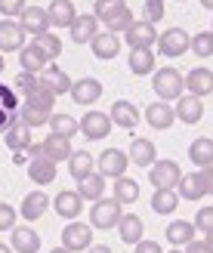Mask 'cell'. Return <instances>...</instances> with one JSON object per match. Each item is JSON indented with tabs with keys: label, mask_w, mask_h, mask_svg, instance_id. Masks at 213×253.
Returning <instances> with one entry per match:
<instances>
[{
	"label": "cell",
	"mask_w": 213,
	"mask_h": 253,
	"mask_svg": "<svg viewBox=\"0 0 213 253\" xmlns=\"http://www.w3.org/2000/svg\"><path fill=\"white\" fill-rule=\"evenodd\" d=\"M127 6L124 0H96V6H93V16L99 19V22H108L111 16H118V12Z\"/></svg>",
	"instance_id": "obj_41"
},
{
	"label": "cell",
	"mask_w": 213,
	"mask_h": 253,
	"mask_svg": "<svg viewBox=\"0 0 213 253\" xmlns=\"http://www.w3.org/2000/svg\"><path fill=\"white\" fill-rule=\"evenodd\" d=\"M90 49H93L96 59H115L121 53V37L111 34V31H99L90 41Z\"/></svg>",
	"instance_id": "obj_18"
},
{
	"label": "cell",
	"mask_w": 213,
	"mask_h": 253,
	"mask_svg": "<svg viewBox=\"0 0 213 253\" xmlns=\"http://www.w3.org/2000/svg\"><path fill=\"white\" fill-rule=\"evenodd\" d=\"M12 250L16 253H37L41 250V235L28 225H12Z\"/></svg>",
	"instance_id": "obj_22"
},
{
	"label": "cell",
	"mask_w": 213,
	"mask_h": 253,
	"mask_svg": "<svg viewBox=\"0 0 213 253\" xmlns=\"http://www.w3.org/2000/svg\"><path fill=\"white\" fill-rule=\"evenodd\" d=\"M93 167H96V158L90 155V151H71V158H68V173L74 176V179L90 176Z\"/></svg>",
	"instance_id": "obj_35"
},
{
	"label": "cell",
	"mask_w": 213,
	"mask_h": 253,
	"mask_svg": "<svg viewBox=\"0 0 213 253\" xmlns=\"http://www.w3.org/2000/svg\"><path fill=\"white\" fill-rule=\"evenodd\" d=\"M111 198H115L118 204H133V201H139V182L130 179V176H121V179H115V185H111Z\"/></svg>",
	"instance_id": "obj_32"
},
{
	"label": "cell",
	"mask_w": 213,
	"mask_h": 253,
	"mask_svg": "<svg viewBox=\"0 0 213 253\" xmlns=\"http://www.w3.org/2000/svg\"><path fill=\"white\" fill-rule=\"evenodd\" d=\"M19 62H22V71H31V74H41V71L49 65L46 56L34 46V41H31V43H25V46L19 49Z\"/></svg>",
	"instance_id": "obj_30"
},
{
	"label": "cell",
	"mask_w": 213,
	"mask_h": 253,
	"mask_svg": "<svg viewBox=\"0 0 213 253\" xmlns=\"http://www.w3.org/2000/svg\"><path fill=\"white\" fill-rule=\"evenodd\" d=\"M41 148H43V158H49L53 164H59V161H68L71 158V139H65V136H56V133H49L43 142H41Z\"/></svg>",
	"instance_id": "obj_19"
},
{
	"label": "cell",
	"mask_w": 213,
	"mask_h": 253,
	"mask_svg": "<svg viewBox=\"0 0 213 253\" xmlns=\"http://www.w3.org/2000/svg\"><path fill=\"white\" fill-rule=\"evenodd\" d=\"M164 238H167L173 247H185L189 241H195V225H192V222H185V219H173V222L167 225Z\"/></svg>",
	"instance_id": "obj_31"
},
{
	"label": "cell",
	"mask_w": 213,
	"mask_h": 253,
	"mask_svg": "<svg viewBox=\"0 0 213 253\" xmlns=\"http://www.w3.org/2000/svg\"><path fill=\"white\" fill-rule=\"evenodd\" d=\"M182 81H185V90H189L192 96H198V99H204V96L213 93V71L210 68H192Z\"/></svg>",
	"instance_id": "obj_15"
},
{
	"label": "cell",
	"mask_w": 213,
	"mask_h": 253,
	"mask_svg": "<svg viewBox=\"0 0 213 253\" xmlns=\"http://www.w3.org/2000/svg\"><path fill=\"white\" fill-rule=\"evenodd\" d=\"M49 130H53L56 136H65V139H71V136H78L81 130H78V121H74L71 115H49Z\"/></svg>",
	"instance_id": "obj_38"
},
{
	"label": "cell",
	"mask_w": 213,
	"mask_h": 253,
	"mask_svg": "<svg viewBox=\"0 0 213 253\" xmlns=\"http://www.w3.org/2000/svg\"><path fill=\"white\" fill-rule=\"evenodd\" d=\"M127 158H130V164H136V167H152V164L158 161L155 142H152V139H139V136H136L133 142H130Z\"/></svg>",
	"instance_id": "obj_17"
},
{
	"label": "cell",
	"mask_w": 213,
	"mask_h": 253,
	"mask_svg": "<svg viewBox=\"0 0 213 253\" xmlns=\"http://www.w3.org/2000/svg\"><path fill=\"white\" fill-rule=\"evenodd\" d=\"M90 244H93V225L71 219L65 229H62V247H65V250H71V253H84Z\"/></svg>",
	"instance_id": "obj_4"
},
{
	"label": "cell",
	"mask_w": 213,
	"mask_h": 253,
	"mask_svg": "<svg viewBox=\"0 0 213 253\" xmlns=\"http://www.w3.org/2000/svg\"><path fill=\"white\" fill-rule=\"evenodd\" d=\"M0 71H3V53H0Z\"/></svg>",
	"instance_id": "obj_57"
},
{
	"label": "cell",
	"mask_w": 213,
	"mask_h": 253,
	"mask_svg": "<svg viewBox=\"0 0 213 253\" xmlns=\"http://www.w3.org/2000/svg\"><path fill=\"white\" fill-rule=\"evenodd\" d=\"M49 115H53V111H43V108H37V105H31V102H25L22 105V111H19V121L25 124V126H43L46 121H49Z\"/></svg>",
	"instance_id": "obj_39"
},
{
	"label": "cell",
	"mask_w": 213,
	"mask_h": 253,
	"mask_svg": "<svg viewBox=\"0 0 213 253\" xmlns=\"http://www.w3.org/2000/svg\"><path fill=\"white\" fill-rule=\"evenodd\" d=\"M46 16H49V25H53V28H71L78 9H74L71 0H53V3L46 6Z\"/></svg>",
	"instance_id": "obj_20"
},
{
	"label": "cell",
	"mask_w": 213,
	"mask_h": 253,
	"mask_svg": "<svg viewBox=\"0 0 213 253\" xmlns=\"http://www.w3.org/2000/svg\"><path fill=\"white\" fill-rule=\"evenodd\" d=\"M130 71L136 74V78L152 74L155 71V53L152 49H130Z\"/></svg>",
	"instance_id": "obj_36"
},
{
	"label": "cell",
	"mask_w": 213,
	"mask_h": 253,
	"mask_svg": "<svg viewBox=\"0 0 213 253\" xmlns=\"http://www.w3.org/2000/svg\"><path fill=\"white\" fill-rule=\"evenodd\" d=\"M189 161L195 164V167H210L213 164V139H207V136L195 139V142L189 145Z\"/></svg>",
	"instance_id": "obj_34"
},
{
	"label": "cell",
	"mask_w": 213,
	"mask_h": 253,
	"mask_svg": "<svg viewBox=\"0 0 213 253\" xmlns=\"http://www.w3.org/2000/svg\"><path fill=\"white\" fill-rule=\"evenodd\" d=\"M68 31H71V41L74 43H90L93 37L99 34V19L93 16V12H78Z\"/></svg>",
	"instance_id": "obj_12"
},
{
	"label": "cell",
	"mask_w": 213,
	"mask_h": 253,
	"mask_svg": "<svg viewBox=\"0 0 213 253\" xmlns=\"http://www.w3.org/2000/svg\"><path fill=\"white\" fill-rule=\"evenodd\" d=\"M28 6L25 0H0V12H3L6 19H12V16H19V12Z\"/></svg>",
	"instance_id": "obj_48"
},
{
	"label": "cell",
	"mask_w": 213,
	"mask_h": 253,
	"mask_svg": "<svg viewBox=\"0 0 213 253\" xmlns=\"http://www.w3.org/2000/svg\"><path fill=\"white\" fill-rule=\"evenodd\" d=\"M16 216H19V213L12 210V204H0V232H12Z\"/></svg>",
	"instance_id": "obj_47"
},
{
	"label": "cell",
	"mask_w": 213,
	"mask_h": 253,
	"mask_svg": "<svg viewBox=\"0 0 213 253\" xmlns=\"http://www.w3.org/2000/svg\"><path fill=\"white\" fill-rule=\"evenodd\" d=\"M111 126H121V130H133L136 124H139V108L127 99H118L115 105H111Z\"/></svg>",
	"instance_id": "obj_16"
},
{
	"label": "cell",
	"mask_w": 213,
	"mask_h": 253,
	"mask_svg": "<svg viewBox=\"0 0 213 253\" xmlns=\"http://www.w3.org/2000/svg\"><path fill=\"white\" fill-rule=\"evenodd\" d=\"M3 142H6V148L12 151V155H16V151H25V148L31 145V126H25L22 121H16L3 133Z\"/></svg>",
	"instance_id": "obj_29"
},
{
	"label": "cell",
	"mask_w": 213,
	"mask_h": 253,
	"mask_svg": "<svg viewBox=\"0 0 213 253\" xmlns=\"http://www.w3.org/2000/svg\"><path fill=\"white\" fill-rule=\"evenodd\" d=\"M0 253H12V247L9 244H0Z\"/></svg>",
	"instance_id": "obj_56"
},
{
	"label": "cell",
	"mask_w": 213,
	"mask_h": 253,
	"mask_svg": "<svg viewBox=\"0 0 213 253\" xmlns=\"http://www.w3.org/2000/svg\"><path fill=\"white\" fill-rule=\"evenodd\" d=\"M204 244L210 247V253H213V235H204Z\"/></svg>",
	"instance_id": "obj_53"
},
{
	"label": "cell",
	"mask_w": 213,
	"mask_h": 253,
	"mask_svg": "<svg viewBox=\"0 0 213 253\" xmlns=\"http://www.w3.org/2000/svg\"><path fill=\"white\" fill-rule=\"evenodd\" d=\"M201 6H204V9H210V12H213V0H201Z\"/></svg>",
	"instance_id": "obj_54"
},
{
	"label": "cell",
	"mask_w": 213,
	"mask_h": 253,
	"mask_svg": "<svg viewBox=\"0 0 213 253\" xmlns=\"http://www.w3.org/2000/svg\"><path fill=\"white\" fill-rule=\"evenodd\" d=\"M179 176H182V170H179V164L176 161H155L152 167H148V182H152L155 188H176V182H179Z\"/></svg>",
	"instance_id": "obj_5"
},
{
	"label": "cell",
	"mask_w": 213,
	"mask_h": 253,
	"mask_svg": "<svg viewBox=\"0 0 213 253\" xmlns=\"http://www.w3.org/2000/svg\"><path fill=\"white\" fill-rule=\"evenodd\" d=\"M46 207H49V198H46V192H31V195H25V201H22V207H19V213L28 222H34V219H41L43 213H46Z\"/></svg>",
	"instance_id": "obj_27"
},
{
	"label": "cell",
	"mask_w": 213,
	"mask_h": 253,
	"mask_svg": "<svg viewBox=\"0 0 213 253\" xmlns=\"http://www.w3.org/2000/svg\"><path fill=\"white\" fill-rule=\"evenodd\" d=\"M25 34L19 22L12 19H0V53H19V49L25 46Z\"/></svg>",
	"instance_id": "obj_11"
},
{
	"label": "cell",
	"mask_w": 213,
	"mask_h": 253,
	"mask_svg": "<svg viewBox=\"0 0 213 253\" xmlns=\"http://www.w3.org/2000/svg\"><path fill=\"white\" fill-rule=\"evenodd\" d=\"M195 232H204V235H213V207H201L195 213Z\"/></svg>",
	"instance_id": "obj_44"
},
{
	"label": "cell",
	"mask_w": 213,
	"mask_h": 253,
	"mask_svg": "<svg viewBox=\"0 0 213 253\" xmlns=\"http://www.w3.org/2000/svg\"><path fill=\"white\" fill-rule=\"evenodd\" d=\"M84 253H111V247H105V244H90Z\"/></svg>",
	"instance_id": "obj_52"
},
{
	"label": "cell",
	"mask_w": 213,
	"mask_h": 253,
	"mask_svg": "<svg viewBox=\"0 0 213 253\" xmlns=\"http://www.w3.org/2000/svg\"><path fill=\"white\" fill-rule=\"evenodd\" d=\"M96 173L99 176H105V179H121V176H127V167H130V158H127V151H121V148H105L102 155L96 158Z\"/></svg>",
	"instance_id": "obj_3"
},
{
	"label": "cell",
	"mask_w": 213,
	"mask_h": 253,
	"mask_svg": "<svg viewBox=\"0 0 213 253\" xmlns=\"http://www.w3.org/2000/svg\"><path fill=\"white\" fill-rule=\"evenodd\" d=\"M53 207L62 219H78L81 216V210H84V201L78 192H59L56 201H53Z\"/></svg>",
	"instance_id": "obj_26"
},
{
	"label": "cell",
	"mask_w": 213,
	"mask_h": 253,
	"mask_svg": "<svg viewBox=\"0 0 213 253\" xmlns=\"http://www.w3.org/2000/svg\"><path fill=\"white\" fill-rule=\"evenodd\" d=\"M145 121L155 126V130H170L173 126V121H176V111H173V105H167V102H152L145 108Z\"/></svg>",
	"instance_id": "obj_21"
},
{
	"label": "cell",
	"mask_w": 213,
	"mask_h": 253,
	"mask_svg": "<svg viewBox=\"0 0 213 253\" xmlns=\"http://www.w3.org/2000/svg\"><path fill=\"white\" fill-rule=\"evenodd\" d=\"M133 22H136V16H133V12H130L127 6H124V9L118 12V16H111V19L105 22V28H108L111 34H124V31H127Z\"/></svg>",
	"instance_id": "obj_43"
},
{
	"label": "cell",
	"mask_w": 213,
	"mask_h": 253,
	"mask_svg": "<svg viewBox=\"0 0 213 253\" xmlns=\"http://www.w3.org/2000/svg\"><path fill=\"white\" fill-rule=\"evenodd\" d=\"M28 179L34 182V185H49L56 179V164L49 161V158H31L28 161Z\"/></svg>",
	"instance_id": "obj_24"
},
{
	"label": "cell",
	"mask_w": 213,
	"mask_h": 253,
	"mask_svg": "<svg viewBox=\"0 0 213 253\" xmlns=\"http://www.w3.org/2000/svg\"><path fill=\"white\" fill-rule=\"evenodd\" d=\"M25 102H31V105H37V108H43V111H53V105H56V96L49 93V90H43L41 84L34 86V90L25 96Z\"/></svg>",
	"instance_id": "obj_42"
},
{
	"label": "cell",
	"mask_w": 213,
	"mask_h": 253,
	"mask_svg": "<svg viewBox=\"0 0 213 253\" xmlns=\"http://www.w3.org/2000/svg\"><path fill=\"white\" fill-rule=\"evenodd\" d=\"M133 247H136V253H164L158 241H136Z\"/></svg>",
	"instance_id": "obj_49"
},
{
	"label": "cell",
	"mask_w": 213,
	"mask_h": 253,
	"mask_svg": "<svg viewBox=\"0 0 213 253\" xmlns=\"http://www.w3.org/2000/svg\"><path fill=\"white\" fill-rule=\"evenodd\" d=\"M152 90L161 96V102H170V99H179L185 93V81L176 68H155L152 71Z\"/></svg>",
	"instance_id": "obj_1"
},
{
	"label": "cell",
	"mask_w": 213,
	"mask_h": 253,
	"mask_svg": "<svg viewBox=\"0 0 213 253\" xmlns=\"http://www.w3.org/2000/svg\"><path fill=\"white\" fill-rule=\"evenodd\" d=\"M210 34H213V28H210Z\"/></svg>",
	"instance_id": "obj_60"
},
{
	"label": "cell",
	"mask_w": 213,
	"mask_h": 253,
	"mask_svg": "<svg viewBox=\"0 0 213 253\" xmlns=\"http://www.w3.org/2000/svg\"><path fill=\"white\" fill-rule=\"evenodd\" d=\"M176 195L185 198V201H201V198L207 195L201 173H185V176H179V182H176Z\"/></svg>",
	"instance_id": "obj_25"
},
{
	"label": "cell",
	"mask_w": 213,
	"mask_h": 253,
	"mask_svg": "<svg viewBox=\"0 0 213 253\" xmlns=\"http://www.w3.org/2000/svg\"><path fill=\"white\" fill-rule=\"evenodd\" d=\"M19 25H22V31L31 34V37H41V34H46L53 28V25H49V16H46V6H25L19 12Z\"/></svg>",
	"instance_id": "obj_7"
},
{
	"label": "cell",
	"mask_w": 213,
	"mask_h": 253,
	"mask_svg": "<svg viewBox=\"0 0 213 253\" xmlns=\"http://www.w3.org/2000/svg\"><path fill=\"white\" fill-rule=\"evenodd\" d=\"M49 253H71V250H65V247H53Z\"/></svg>",
	"instance_id": "obj_55"
},
{
	"label": "cell",
	"mask_w": 213,
	"mask_h": 253,
	"mask_svg": "<svg viewBox=\"0 0 213 253\" xmlns=\"http://www.w3.org/2000/svg\"><path fill=\"white\" fill-rule=\"evenodd\" d=\"M124 41L130 43V49H152L155 41H158V31H155V25H148V22H133L127 31H124Z\"/></svg>",
	"instance_id": "obj_8"
},
{
	"label": "cell",
	"mask_w": 213,
	"mask_h": 253,
	"mask_svg": "<svg viewBox=\"0 0 213 253\" xmlns=\"http://www.w3.org/2000/svg\"><path fill=\"white\" fill-rule=\"evenodd\" d=\"M118 232H121L124 244H136V241H142L145 225H142V219L136 216V213H124V216L118 219Z\"/></svg>",
	"instance_id": "obj_28"
},
{
	"label": "cell",
	"mask_w": 213,
	"mask_h": 253,
	"mask_svg": "<svg viewBox=\"0 0 213 253\" xmlns=\"http://www.w3.org/2000/svg\"><path fill=\"white\" fill-rule=\"evenodd\" d=\"M189 43H192V37L182 28H167L164 34H158V41H155V46L161 49V56H167V59L182 56L185 49H189Z\"/></svg>",
	"instance_id": "obj_6"
},
{
	"label": "cell",
	"mask_w": 213,
	"mask_h": 253,
	"mask_svg": "<svg viewBox=\"0 0 213 253\" xmlns=\"http://www.w3.org/2000/svg\"><path fill=\"white\" fill-rule=\"evenodd\" d=\"M142 22L148 25H155L158 19H164V0H145V6H142Z\"/></svg>",
	"instance_id": "obj_45"
},
{
	"label": "cell",
	"mask_w": 213,
	"mask_h": 253,
	"mask_svg": "<svg viewBox=\"0 0 213 253\" xmlns=\"http://www.w3.org/2000/svg\"><path fill=\"white\" fill-rule=\"evenodd\" d=\"M185 253H210V247L204 241H189L185 244Z\"/></svg>",
	"instance_id": "obj_51"
},
{
	"label": "cell",
	"mask_w": 213,
	"mask_h": 253,
	"mask_svg": "<svg viewBox=\"0 0 213 253\" xmlns=\"http://www.w3.org/2000/svg\"><path fill=\"white\" fill-rule=\"evenodd\" d=\"M176 121H182L185 126H192V124H198L204 118V105H201V99L198 96H192V93H182L179 99H176Z\"/></svg>",
	"instance_id": "obj_14"
},
{
	"label": "cell",
	"mask_w": 213,
	"mask_h": 253,
	"mask_svg": "<svg viewBox=\"0 0 213 253\" xmlns=\"http://www.w3.org/2000/svg\"><path fill=\"white\" fill-rule=\"evenodd\" d=\"M12 84H16V90H19V93H25V96H28V93L34 90V86H37V74H31V71H19Z\"/></svg>",
	"instance_id": "obj_46"
},
{
	"label": "cell",
	"mask_w": 213,
	"mask_h": 253,
	"mask_svg": "<svg viewBox=\"0 0 213 253\" xmlns=\"http://www.w3.org/2000/svg\"><path fill=\"white\" fill-rule=\"evenodd\" d=\"M198 173H201V179H204V188H207V195H213V164H210V167H201Z\"/></svg>",
	"instance_id": "obj_50"
},
{
	"label": "cell",
	"mask_w": 213,
	"mask_h": 253,
	"mask_svg": "<svg viewBox=\"0 0 213 253\" xmlns=\"http://www.w3.org/2000/svg\"><path fill=\"white\" fill-rule=\"evenodd\" d=\"M37 84H41L43 90H49L53 96H65V93L71 90V84H74V81H71V78H68V74L62 71V68L46 65L41 74H37Z\"/></svg>",
	"instance_id": "obj_10"
},
{
	"label": "cell",
	"mask_w": 213,
	"mask_h": 253,
	"mask_svg": "<svg viewBox=\"0 0 213 253\" xmlns=\"http://www.w3.org/2000/svg\"><path fill=\"white\" fill-rule=\"evenodd\" d=\"M78 130L86 136V139H105L108 133H111V118L105 115V111H86L84 115V121L78 124Z\"/></svg>",
	"instance_id": "obj_9"
},
{
	"label": "cell",
	"mask_w": 213,
	"mask_h": 253,
	"mask_svg": "<svg viewBox=\"0 0 213 253\" xmlns=\"http://www.w3.org/2000/svg\"><path fill=\"white\" fill-rule=\"evenodd\" d=\"M179 3H185V0H179Z\"/></svg>",
	"instance_id": "obj_59"
},
{
	"label": "cell",
	"mask_w": 213,
	"mask_h": 253,
	"mask_svg": "<svg viewBox=\"0 0 213 253\" xmlns=\"http://www.w3.org/2000/svg\"><path fill=\"white\" fill-rule=\"evenodd\" d=\"M34 46L46 56V62H53V59L62 56V37H56L53 31H46V34H41V37H34Z\"/></svg>",
	"instance_id": "obj_37"
},
{
	"label": "cell",
	"mask_w": 213,
	"mask_h": 253,
	"mask_svg": "<svg viewBox=\"0 0 213 253\" xmlns=\"http://www.w3.org/2000/svg\"><path fill=\"white\" fill-rule=\"evenodd\" d=\"M74 192L81 195V201H99V198H105V176H99L96 170L90 176H84V179H78V188Z\"/></svg>",
	"instance_id": "obj_23"
},
{
	"label": "cell",
	"mask_w": 213,
	"mask_h": 253,
	"mask_svg": "<svg viewBox=\"0 0 213 253\" xmlns=\"http://www.w3.org/2000/svg\"><path fill=\"white\" fill-rule=\"evenodd\" d=\"M189 49H192L198 59H210V56H213V34H210V31L195 34L192 43H189Z\"/></svg>",
	"instance_id": "obj_40"
},
{
	"label": "cell",
	"mask_w": 213,
	"mask_h": 253,
	"mask_svg": "<svg viewBox=\"0 0 213 253\" xmlns=\"http://www.w3.org/2000/svg\"><path fill=\"white\" fill-rule=\"evenodd\" d=\"M124 204H118L115 198H99L93 201V210H90V225L93 229H115L118 219L124 216Z\"/></svg>",
	"instance_id": "obj_2"
},
{
	"label": "cell",
	"mask_w": 213,
	"mask_h": 253,
	"mask_svg": "<svg viewBox=\"0 0 213 253\" xmlns=\"http://www.w3.org/2000/svg\"><path fill=\"white\" fill-rule=\"evenodd\" d=\"M170 253H182V250H179V247H173V250H170Z\"/></svg>",
	"instance_id": "obj_58"
},
{
	"label": "cell",
	"mask_w": 213,
	"mask_h": 253,
	"mask_svg": "<svg viewBox=\"0 0 213 253\" xmlns=\"http://www.w3.org/2000/svg\"><path fill=\"white\" fill-rule=\"evenodd\" d=\"M68 96L78 105H93V102H99V96H102V84H99L96 78H81V81L71 84Z\"/></svg>",
	"instance_id": "obj_13"
},
{
	"label": "cell",
	"mask_w": 213,
	"mask_h": 253,
	"mask_svg": "<svg viewBox=\"0 0 213 253\" xmlns=\"http://www.w3.org/2000/svg\"><path fill=\"white\" fill-rule=\"evenodd\" d=\"M176 204H179L176 188H155V195H152V210L158 213V216H170V213L176 210Z\"/></svg>",
	"instance_id": "obj_33"
}]
</instances>
